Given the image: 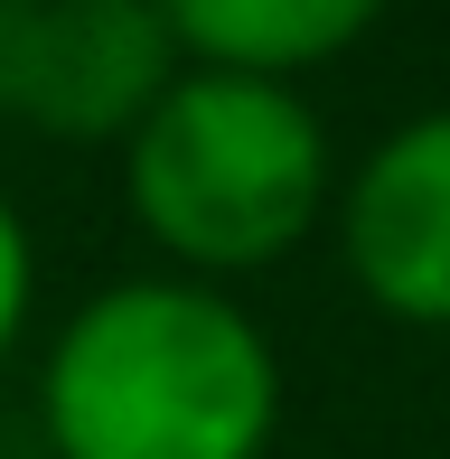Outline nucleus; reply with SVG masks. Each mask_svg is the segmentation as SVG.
<instances>
[{"label": "nucleus", "mask_w": 450, "mask_h": 459, "mask_svg": "<svg viewBox=\"0 0 450 459\" xmlns=\"http://www.w3.org/2000/svg\"><path fill=\"white\" fill-rule=\"evenodd\" d=\"M122 187L151 244L188 273H254L291 254L329 187V132L273 75H169V94L122 141Z\"/></svg>", "instance_id": "2"}, {"label": "nucleus", "mask_w": 450, "mask_h": 459, "mask_svg": "<svg viewBox=\"0 0 450 459\" xmlns=\"http://www.w3.org/2000/svg\"><path fill=\"white\" fill-rule=\"evenodd\" d=\"M169 75L178 48L151 0H38L10 113L48 141H132L141 113L169 94Z\"/></svg>", "instance_id": "3"}, {"label": "nucleus", "mask_w": 450, "mask_h": 459, "mask_svg": "<svg viewBox=\"0 0 450 459\" xmlns=\"http://www.w3.org/2000/svg\"><path fill=\"white\" fill-rule=\"evenodd\" d=\"M347 273L376 309L450 328V113H413L347 187Z\"/></svg>", "instance_id": "4"}, {"label": "nucleus", "mask_w": 450, "mask_h": 459, "mask_svg": "<svg viewBox=\"0 0 450 459\" xmlns=\"http://www.w3.org/2000/svg\"><path fill=\"white\" fill-rule=\"evenodd\" d=\"M19 319H29V235H19L10 197H0V357H10Z\"/></svg>", "instance_id": "6"}, {"label": "nucleus", "mask_w": 450, "mask_h": 459, "mask_svg": "<svg viewBox=\"0 0 450 459\" xmlns=\"http://www.w3.org/2000/svg\"><path fill=\"white\" fill-rule=\"evenodd\" d=\"M178 56H197L207 75H273L291 85V66L357 48L366 19L385 0H151Z\"/></svg>", "instance_id": "5"}, {"label": "nucleus", "mask_w": 450, "mask_h": 459, "mask_svg": "<svg viewBox=\"0 0 450 459\" xmlns=\"http://www.w3.org/2000/svg\"><path fill=\"white\" fill-rule=\"evenodd\" d=\"M56 459H263L281 375L263 328L197 281H113L38 385Z\"/></svg>", "instance_id": "1"}, {"label": "nucleus", "mask_w": 450, "mask_h": 459, "mask_svg": "<svg viewBox=\"0 0 450 459\" xmlns=\"http://www.w3.org/2000/svg\"><path fill=\"white\" fill-rule=\"evenodd\" d=\"M29 10H38V0H0V113H10V94H19V48H29Z\"/></svg>", "instance_id": "7"}]
</instances>
